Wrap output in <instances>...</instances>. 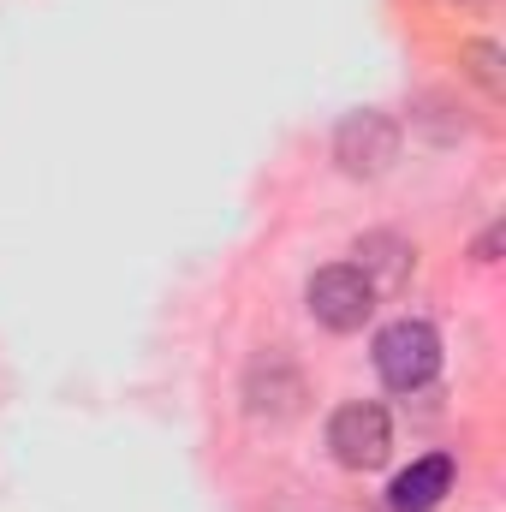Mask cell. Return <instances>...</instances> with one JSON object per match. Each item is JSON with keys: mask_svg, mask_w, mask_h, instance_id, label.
Segmentation results:
<instances>
[{"mask_svg": "<svg viewBox=\"0 0 506 512\" xmlns=\"http://www.w3.org/2000/svg\"><path fill=\"white\" fill-rule=\"evenodd\" d=\"M376 370H381V382L399 387V393L429 387L435 370H441V334H435L429 322H417V316L387 322L376 334Z\"/></svg>", "mask_w": 506, "mask_h": 512, "instance_id": "6da1fadb", "label": "cell"}, {"mask_svg": "<svg viewBox=\"0 0 506 512\" xmlns=\"http://www.w3.org/2000/svg\"><path fill=\"white\" fill-rule=\"evenodd\" d=\"M310 316L322 322V328H334V334H352V328H364L370 322V310H376V286L364 280V268H352V262H334V268H322L316 280H310Z\"/></svg>", "mask_w": 506, "mask_h": 512, "instance_id": "7a4b0ae2", "label": "cell"}, {"mask_svg": "<svg viewBox=\"0 0 506 512\" xmlns=\"http://www.w3.org/2000/svg\"><path fill=\"white\" fill-rule=\"evenodd\" d=\"M328 447H334V459H340L346 471H370V465L387 459V447H393V423H387L381 405L352 399V405H340V411L328 417Z\"/></svg>", "mask_w": 506, "mask_h": 512, "instance_id": "3957f363", "label": "cell"}, {"mask_svg": "<svg viewBox=\"0 0 506 512\" xmlns=\"http://www.w3.org/2000/svg\"><path fill=\"white\" fill-rule=\"evenodd\" d=\"M393 155H399V126L387 114H352V120H340V131H334V161L352 179H376Z\"/></svg>", "mask_w": 506, "mask_h": 512, "instance_id": "277c9868", "label": "cell"}, {"mask_svg": "<svg viewBox=\"0 0 506 512\" xmlns=\"http://www.w3.org/2000/svg\"><path fill=\"white\" fill-rule=\"evenodd\" d=\"M447 489H453V459H447V453H429V459H417L411 471L393 477L387 507L393 512H429V507H441Z\"/></svg>", "mask_w": 506, "mask_h": 512, "instance_id": "5b68a950", "label": "cell"}, {"mask_svg": "<svg viewBox=\"0 0 506 512\" xmlns=\"http://www.w3.org/2000/svg\"><path fill=\"white\" fill-rule=\"evenodd\" d=\"M358 256H364L358 268H364V280H370V286H399V280H405V268H411V262H405V245H399V239H387V233H370V239L358 245Z\"/></svg>", "mask_w": 506, "mask_h": 512, "instance_id": "8992f818", "label": "cell"}, {"mask_svg": "<svg viewBox=\"0 0 506 512\" xmlns=\"http://www.w3.org/2000/svg\"><path fill=\"white\" fill-rule=\"evenodd\" d=\"M471 60H477L471 72H477V78H483L489 90H501V72H495V60H501V54H495V48H471Z\"/></svg>", "mask_w": 506, "mask_h": 512, "instance_id": "52a82bcc", "label": "cell"}]
</instances>
